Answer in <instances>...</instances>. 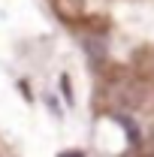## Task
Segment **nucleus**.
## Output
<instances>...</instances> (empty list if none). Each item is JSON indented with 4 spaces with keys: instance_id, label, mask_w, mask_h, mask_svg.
I'll return each mask as SVG.
<instances>
[{
    "instance_id": "obj_1",
    "label": "nucleus",
    "mask_w": 154,
    "mask_h": 157,
    "mask_svg": "<svg viewBox=\"0 0 154 157\" xmlns=\"http://www.w3.org/2000/svg\"><path fill=\"white\" fill-rule=\"evenodd\" d=\"M64 157H82V154H79V151H73V154H64Z\"/></svg>"
}]
</instances>
